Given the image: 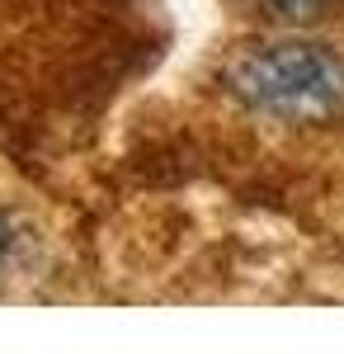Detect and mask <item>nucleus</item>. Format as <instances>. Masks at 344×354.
Here are the masks:
<instances>
[{"mask_svg": "<svg viewBox=\"0 0 344 354\" xmlns=\"http://www.w3.org/2000/svg\"><path fill=\"white\" fill-rule=\"evenodd\" d=\"M227 81L245 109L269 118L307 123L344 109V57L307 38H283L240 53Z\"/></svg>", "mask_w": 344, "mask_h": 354, "instance_id": "f257e3e1", "label": "nucleus"}, {"mask_svg": "<svg viewBox=\"0 0 344 354\" xmlns=\"http://www.w3.org/2000/svg\"><path fill=\"white\" fill-rule=\"evenodd\" d=\"M274 19H283V24H307V19H321L325 15V5L330 0H260Z\"/></svg>", "mask_w": 344, "mask_h": 354, "instance_id": "f03ea898", "label": "nucleus"}, {"mask_svg": "<svg viewBox=\"0 0 344 354\" xmlns=\"http://www.w3.org/2000/svg\"><path fill=\"white\" fill-rule=\"evenodd\" d=\"M10 255H15V227L0 218V270L10 265Z\"/></svg>", "mask_w": 344, "mask_h": 354, "instance_id": "7ed1b4c3", "label": "nucleus"}]
</instances>
